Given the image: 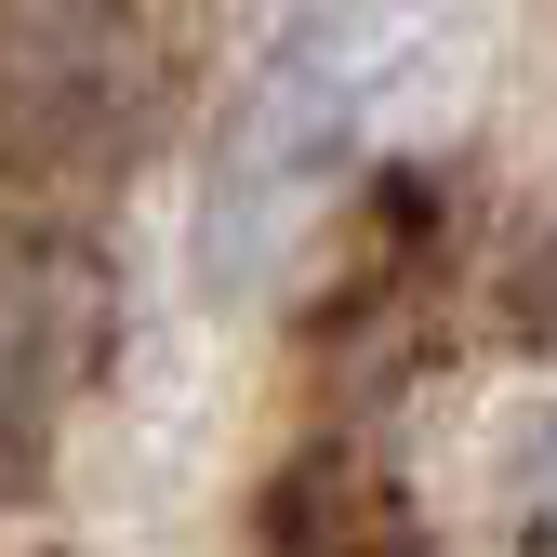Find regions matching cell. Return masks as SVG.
Listing matches in <instances>:
<instances>
[{
	"label": "cell",
	"instance_id": "obj_1",
	"mask_svg": "<svg viewBox=\"0 0 557 557\" xmlns=\"http://www.w3.org/2000/svg\"><path fill=\"white\" fill-rule=\"evenodd\" d=\"M265 557H438L425 544V518H411V492L385 465H359V451H293L265 478Z\"/></svg>",
	"mask_w": 557,
	"mask_h": 557
},
{
	"label": "cell",
	"instance_id": "obj_2",
	"mask_svg": "<svg viewBox=\"0 0 557 557\" xmlns=\"http://www.w3.org/2000/svg\"><path fill=\"white\" fill-rule=\"evenodd\" d=\"M505 319H518L531 345H557V226L518 252V278H505Z\"/></svg>",
	"mask_w": 557,
	"mask_h": 557
},
{
	"label": "cell",
	"instance_id": "obj_3",
	"mask_svg": "<svg viewBox=\"0 0 557 557\" xmlns=\"http://www.w3.org/2000/svg\"><path fill=\"white\" fill-rule=\"evenodd\" d=\"M518 478H531V505H544V531H557V411L531 425V451H518Z\"/></svg>",
	"mask_w": 557,
	"mask_h": 557
}]
</instances>
